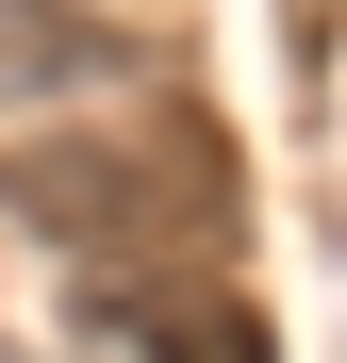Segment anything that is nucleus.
<instances>
[{"label":"nucleus","instance_id":"1","mask_svg":"<svg viewBox=\"0 0 347 363\" xmlns=\"http://www.w3.org/2000/svg\"><path fill=\"white\" fill-rule=\"evenodd\" d=\"M0 215L83 264H199L231 231L215 116H99V133H0Z\"/></svg>","mask_w":347,"mask_h":363},{"label":"nucleus","instance_id":"2","mask_svg":"<svg viewBox=\"0 0 347 363\" xmlns=\"http://www.w3.org/2000/svg\"><path fill=\"white\" fill-rule=\"evenodd\" d=\"M83 330L116 363H281V330L215 264H83Z\"/></svg>","mask_w":347,"mask_h":363},{"label":"nucleus","instance_id":"3","mask_svg":"<svg viewBox=\"0 0 347 363\" xmlns=\"http://www.w3.org/2000/svg\"><path fill=\"white\" fill-rule=\"evenodd\" d=\"M133 33L99 0H0V99H67V83H116Z\"/></svg>","mask_w":347,"mask_h":363}]
</instances>
